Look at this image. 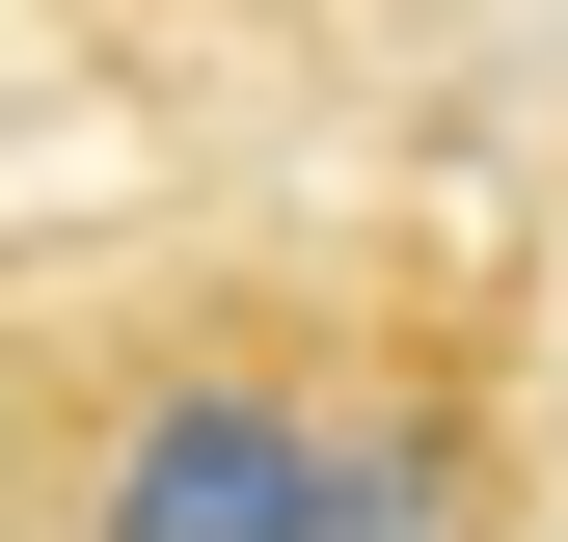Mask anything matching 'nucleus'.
<instances>
[{
	"label": "nucleus",
	"instance_id": "1",
	"mask_svg": "<svg viewBox=\"0 0 568 542\" xmlns=\"http://www.w3.org/2000/svg\"><path fill=\"white\" fill-rule=\"evenodd\" d=\"M0 542H541V299L406 218L0 299Z\"/></svg>",
	"mask_w": 568,
	"mask_h": 542
}]
</instances>
